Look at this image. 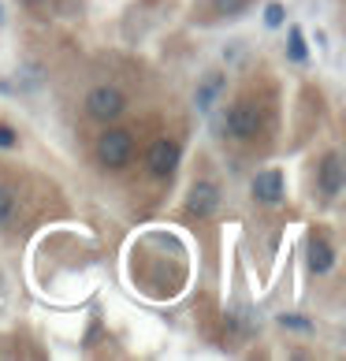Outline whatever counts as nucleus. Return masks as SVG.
Returning a JSON list of instances; mask_svg holds the SVG:
<instances>
[{
    "label": "nucleus",
    "instance_id": "f257e3e1",
    "mask_svg": "<svg viewBox=\"0 0 346 361\" xmlns=\"http://www.w3.org/2000/svg\"><path fill=\"white\" fill-rule=\"evenodd\" d=\"M130 153H135L130 130H104L97 138V157H101V164H109V168H123L130 160Z\"/></svg>",
    "mask_w": 346,
    "mask_h": 361
},
{
    "label": "nucleus",
    "instance_id": "f03ea898",
    "mask_svg": "<svg viewBox=\"0 0 346 361\" xmlns=\"http://www.w3.org/2000/svg\"><path fill=\"white\" fill-rule=\"evenodd\" d=\"M123 109H127L123 93L112 90V86H97V90H89V97H86V112H89L93 119H101V123H109V119L123 116Z\"/></svg>",
    "mask_w": 346,
    "mask_h": 361
},
{
    "label": "nucleus",
    "instance_id": "7ed1b4c3",
    "mask_svg": "<svg viewBox=\"0 0 346 361\" xmlns=\"http://www.w3.org/2000/svg\"><path fill=\"white\" fill-rule=\"evenodd\" d=\"M261 130V112L254 104H235L228 112V135L231 138H254Z\"/></svg>",
    "mask_w": 346,
    "mask_h": 361
},
{
    "label": "nucleus",
    "instance_id": "20e7f679",
    "mask_svg": "<svg viewBox=\"0 0 346 361\" xmlns=\"http://www.w3.org/2000/svg\"><path fill=\"white\" fill-rule=\"evenodd\" d=\"M145 164H149L153 176H171L179 164V145L175 142H156L149 149V157H145Z\"/></svg>",
    "mask_w": 346,
    "mask_h": 361
},
{
    "label": "nucleus",
    "instance_id": "39448f33",
    "mask_svg": "<svg viewBox=\"0 0 346 361\" xmlns=\"http://www.w3.org/2000/svg\"><path fill=\"white\" fill-rule=\"evenodd\" d=\"M216 205H220V190L212 183H197L190 190V197H186V209H190L194 216H212Z\"/></svg>",
    "mask_w": 346,
    "mask_h": 361
},
{
    "label": "nucleus",
    "instance_id": "423d86ee",
    "mask_svg": "<svg viewBox=\"0 0 346 361\" xmlns=\"http://www.w3.org/2000/svg\"><path fill=\"white\" fill-rule=\"evenodd\" d=\"M254 197L264 205H279V197H283V176L279 171H261L254 179Z\"/></svg>",
    "mask_w": 346,
    "mask_h": 361
},
{
    "label": "nucleus",
    "instance_id": "0eeeda50",
    "mask_svg": "<svg viewBox=\"0 0 346 361\" xmlns=\"http://www.w3.org/2000/svg\"><path fill=\"white\" fill-rule=\"evenodd\" d=\"M321 190H324V197H339V190H342V160L335 153L324 157V164H321Z\"/></svg>",
    "mask_w": 346,
    "mask_h": 361
},
{
    "label": "nucleus",
    "instance_id": "6e6552de",
    "mask_svg": "<svg viewBox=\"0 0 346 361\" xmlns=\"http://www.w3.org/2000/svg\"><path fill=\"white\" fill-rule=\"evenodd\" d=\"M331 264H335V257H331V246L324 243V238H309V269L316 276L331 272Z\"/></svg>",
    "mask_w": 346,
    "mask_h": 361
},
{
    "label": "nucleus",
    "instance_id": "1a4fd4ad",
    "mask_svg": "<svg viewBox=\"0 0 346 361\" xmlns=\"http://www.w3.org/2000/svg\"><path fill=\"white\" fill-rule=\"evenodd\" d=\"M220 86H223V78L216 75V78H209V82L197 90V109H212V97L220 93Z\"/></svg>",
    "mask_w": 346,
    "mask_h": 361
},
{
    "label": "nucleus",
    "instance_id": "9d476101",
    "mask_svg": "<svg viewBox=\"0 0 346 361\" xmlns=\"http://www.w3.org/2000/svg\"><path fill=\"white\" fill-rule=\"evenodd\" d=\"M11 220H16V202H11V194L0 186V227H8Z\"/></svg>",
    "mask_w": 346,
    "mask_h": 361
},
{
    "label": "nucleus",
    "instance_id": "9b49d317",
    "mask_svg": "<svg viewBox=\"0 0 346 361\" xmlns=\"http://www.w3.org/2000/svg\"><path fill=\"white\" fill-rule=\"evenodd\" d=\"M212 4H216L220 16H235V11H242V8H246V0H212Z\"/></svg>",
    "mask_w": 346,
    "mask_h": 361
},
{
    "label": "nucleus",
    "instance_id": "f8f14e48",
    "mask_svg": "<svg viewBox=\"0 0 346 361\" xmlns=\"http://www.w3.org/2000/svg\"><path fill=\"white\" fill-rule=\"evenodd\" d=\"M290 56H295V60H305V42H302V30H298V26L290 30Z\"/></svg>",
    "mask_w": 346,
    "mask_h": 361
},
{
    "label": "nucleus",
    "instance_id": "ddd939ff",
    "mask_svg": "<svg viewBox=\"0 0 346 361\" xmlns=\"http://www.w3.org/2000/svg\"><path fill=\"white\" fill-rule=\"evenodd\" d=\"M279 324H283V328H298V331H309L313 328L309 320H302V317H279Z\"/></svg>",
    "mask_w": 346,
    "mask_h": 361
},
{
    "label": "nucleus",
    "instance_id": "4468645a",
    "mask_svg": "<svg viewBox=\"0 0 346 361\" xmlns=\"http://www.w3.org/2000/svg\"><path fill=\"white\" fill-rule=\"evenodd\" d=\"M264 19H268V26H279V23H283V8L268 4V16H264Z\"/></svg>",
    "mask_w": 346,
    "mask_h": 361
},
{
    "label": "nucleus",
    "instance_id": "2eb2a0df",
    "mask_svg": "<svg viewBox=\"0 0 346 361\" xmlns=\"http://www.w3.org/2000/svg\"><path fill=\"white\" fill-rule=\"evenodd\" d=\"M0 145H4V149H11V145H16V135H11V127H0Z\"/></svg>",
    "mask_w": 346,
    "mask_h": 361
},
{
    "label": "nucleus",
    "instance_id": "dca6fc26",
    "mask_svg": "<svg viewBox=\"0 0 346 361\" xmlns=\"http://www.w3.org/2000/svg\"><path fill=\"white\" fill-rule=\"evenodd\" d=\"M23 4H26V8H45L49 0H23Z\"/></svg>",
    "mask_w": 346,
    "mask_h": 361
}]
</instances>
